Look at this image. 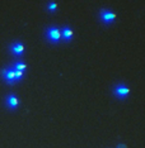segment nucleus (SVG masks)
Instances as JSON below:
<instances>
[{
  "instance_id": "f257e3e1",
  "label": "nucleus",
  "mask_w": 145,
  "mask_h": 148,
  "mask_svg": "<svg viewBox=\"0 0 145 148\" xmlns=\"http://www.w3.org/2000/svg\"><path fill=\"white\" fill-rule=\"evenodd\" d=\"M46 38L52 43H57L60 41V38H61V33H60L59 28H56V27H50V28H47Z\"/></svg>"
},
{
  "instance_id": "f03ea898",
  "label": "nucleus",
  "mask_w": 145,
  "mask_h": 148,
  "mask_svg": "<svg viewBox=\"0 0 145 148\" xmlns=\"http://www.w3.org/2000/svg\"><path fill=\"white\" fill-rule=\"evenodd\" d=\"M99 18L104 24H111V23L116 19V15H114L113 12L108 10V9H102L99 13Z\"/></svg>"
},
{
  "instance_id": "7ed1b4c3",
  "label": "nucleus",
  "mask_w": 145,
  "mask_h": 148,
  "mask_svg": "<svg viewBox=\"0 0 145 148\" xmlns=\"http://www.w3.org/2000/svg\"><path fill=\"white\" fill-rule=\"evenodd\" d=\"M114 94H116V96L123 99V97H126L127 95H129V89H127L125 85H121V84H119V85L114 87Z\"/></svg>"
},
{
  "instance_id": "20e7f679",
  "label": "nucleus",
  "mask_w": 145,
  "mask_h": 148,
  "mask_svg": "<svg viewBox=\"0 0 145 148\" xmlns=\"http://www.w3.org/2000/svg\"><path fill=\"white\" fill-rule=\"evenodd\" d=\"M5 103H6V106L9 108V109H17L18 108V99H17V96L15 95H8L5 97Z\"/></svg>"
},
{
  "instance_id": "39448f33",
  "label": "nucleus",
  "mask_w": 145,
  "mask_h": 148,
  "mask_svg": "<svg viewBox=\"0 0 145 148\" xmlns=\"http://www.w3.org/2000/svg\"><path fill=\"white\" fill-rule=\"evenodd\" d=\"M1 75H3V79H4L8 84H14V82H15V80H14V73H13V70H12V69H5V70H3Z\"/></svg>"
},
{
  "instance_id": "423d86ee",
  "label": "nucleus",
  "mask_w": 145,
  "mask_h": 148,
  "mask_svg": "<svg viewBox=\"0 0 145 148\" xmlns=\"http://www.w3.org/2000/svg\"><path fill=\"white\" fill-rule=\"evenodd\" d=\"M10 51H12V53H14L15 56H21V55H23V52H24V47H23L22 43L14 42L10 46Z\"/></svg>"
},
{
  "instance_id": "0eeeda50",
  "label": "nucleus",
  "mask_w": 145,
  "mask_h": 148,
  "mask_svg": "<svg viewBox=\"0 0 145 148\" xmlns=\"http://www.w3.org/2000/svg\"><path fill=\"white\" fill-rule=\"evenodd\" d=\"M61 37L64 38V41H66V42H70L71 41V38H73V31L70 29V27H64V28L61 29Z\"/></svg>"
},
{
  "instance_id": "6e6552de",
  "label": "nucleus",
  "mask_w": 145,
  "mask_h": 148,
  "mask_svg": "<svg viewBox=\"0 0 145 148\" xmlns=\"http://www.w3.org/2000/svg\"><path fill=\"white\" fill-rule=\"evenodd\" d=\"M12 69H13V70H17V71L24 72L26 69H27V66H26L24 62H14V63H13V67H12Z\"/></svg>"
},
{
  "instance_id": "1a4fd4ad",
  "label": "nucleus",
  "mask_w": 145,
  "mask_h": 148,
  "mask_svg": "<svg viewBox=\"0 0 145 148\" xmlns=\"http://www.w3.org/2000/svg\"><path fill=\"white\" fill-rule=\"evenodd\" d=\"M13 73H14V80H15V81H21V80L23 79V75H24V72L17 71V70H13Z\"/></svg>"
},
{
  "instance_id": "9d476101",
  "label": "nucleus",
  "mask_w": 145,
  "mask_h": 148,
  "mask_svg": "<svg viewBox=\"0 0 145 148\" xmlns=\"http://www.w3.org/2000/svg\"><path fill=\"white\" fill-rule=\"evenodd\" d=\"M56 8H57V5H56V3H55V1H50V3H49V5H47V9H49L50 12H55V10H56Z\"/></svg>"
}]
</instances>
